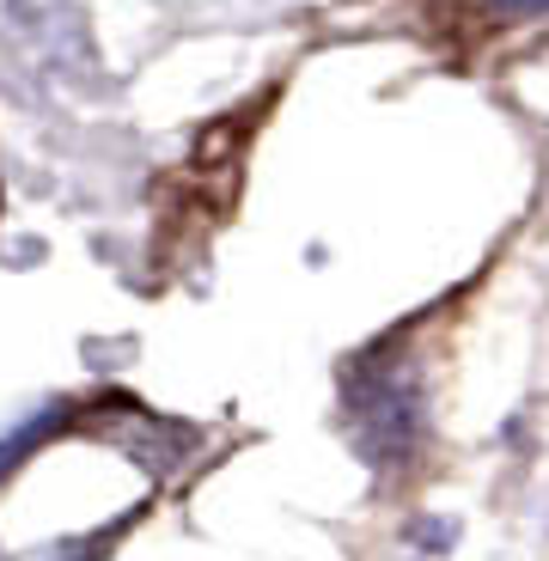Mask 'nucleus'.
<instances>
[{
    "label": "nucleus",
    "instance_id": "nucleus-1",
    "mask_svg": "<svg viewBox=\"0 0 549 561\" xmlns=\"http://www.w3.org/2000/svg\"><path fill=\"white\" fill-rule=\"evenodd\" d=\"M354 403H361V451L373 463H391L403 458L409 446H415V434H422V397H415V379H373L366 373V385L354 391Z\"/></svg>",
    "mask_w": 549,
    "mask_h": 561
},
{
    "label": "nucleus",
    "instance_id": "nucleus-2",
    "mask_svg": "<svg viewBox=\"0 0 549 561\" xmlns=\"http://www.w3.org/2000/svg\"><path fill=\"white\" fill-rule=\"evenodd\" d=\"M43 427H56V415H37L31 427H19V434H7V439H0V477H7V470H13V463L25 458L31 446H37V439H43Z\"/></svg>",
    "mask_w": 549,
    "mask_h": 561
},
{
    "label": "nucleus",
    "instance_id": "nucleus-3",
    "mask_svg": "<svg viewBox=\"0 0 549 561\" xmlns=\"http://www.w3.org/2000/svg\"><path fill=\"white\" fill-rule=\"evenodd\" d=\"M494 7H513V13H537V7H549V0H494Z\"/></svg>",
    "mask_w": 549,
    "mask_h": 561
}]
</instances>
